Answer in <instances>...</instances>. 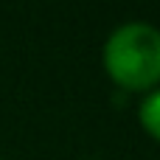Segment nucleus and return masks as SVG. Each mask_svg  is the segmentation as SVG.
Masks as SVG:
<instances>
[{"instance_id": "obj_2", "label": "nucleus", "mask_w": 160, "mask_h": 160, "mask_svg": "<svg viewBox=\"0 0 160 160\" xmlns=\"http://www.w3.org/2000/svg\"><path fill=\"white\" fill-rule=\"evenodd\" d=\"M141 121L146 124V129H152L160 138V90L149 93L141 104Z\"/></svg>"}, {"instance_id": "obj_3", "label": "nucleus", "mask_w": 160, "mask_h": 160, "mask_svg": "<svg viewBox=\"0 0 160 160\" xmlns=\"http://www.w3.org/2000/svg\"><path fill=\"white\" fill-rule=\"evenodd\" d=\"M87 160H96V158H87Z\"/></svg>"}, {"instance_id": "obj_1", "label": "nucleus", "mask_w": 160, "mask_h": 160, "mask_svg": "<svg viewBox=\"0 0 160 160\" xmlns=\"http://www.w3.org/2000/svg\"><path fill=\"white\" fill-rule=\"evenodd\" d=\"M107 70L127 87H146L160 79V31L149 22H124L104 45Z\"/></svg>"}]
</instances>
